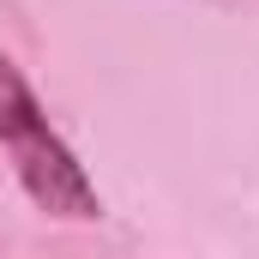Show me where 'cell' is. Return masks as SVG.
<instances>
[{"label": "cell", "mask_w": 259, "mask_h": 259, "mask_svg": "<svg viewBox=\"0 0 259 259\" xmlns=\"http://www.w3.org/2000/svg\"><path fill=\"white\" fill-rule=\"evenodd\" d=\"M0 151H6L12 175L24 181V193L36 199V211H49L61 223H91L103 211L84 163L72 157V145L61 133L49 127L36 91L24 84V72L6 55H0Z\"/></svg>", "instance_id": "cell-1"}]
</instances>
